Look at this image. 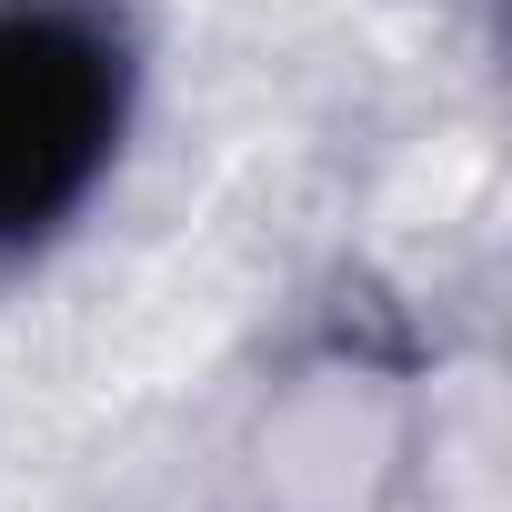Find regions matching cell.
I'll return each mask as SVG.
<instances>
[{
	"label": "cell",
	"mask_w": 512,
	"mask_h": 512,
	"mask_svg": "<svg viewBox=\"0 0 512 512\" xmlns=\"http://www.w3.org/2000/svg\"><path fill=\"white\" fill-rule=\"evenodd\" d=\"M131 31L111 0H0V272L81 221L131 131Z\"/></svg>",
	"instance_id": "6da1fadb"
}]
</instances>
